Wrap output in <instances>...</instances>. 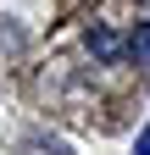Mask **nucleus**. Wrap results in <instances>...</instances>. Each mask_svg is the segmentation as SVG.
<instances>
[{"label":"nucleus","mask_w":150,"mask_h":155,"mask_svg":"<svg viewBox=\"0 0 150 155\" xmlns=\"http://www.w3.org/2000/svg\"><path fill=\"white\" fill-rule=\"evenodd\" d=\"M84 50L95 55L100 67H117L122 55H128V45H122V39H117V28H106V22H95V28L84 33Z\"/></svg>","instance_id":"obj_1"},{"label":"nucleus","mask_w":150,"mask_h":155,"mask_svg":"<svg viewBox=\"0 0 150 155\" xmlns=\"http://www.w3.org/2000/svg\"><path fill=\"white\" fill-rule=\"evenodd\" d=\"M134 155H150V127L139 133V144H134Z\"/></svg>","instance_id":"obj_3"},{"label":"nucleus","mask_w":150,"mask_h":155,"mask_svg":"<svg viewBox=\"0 0 150 155\" xmlns=\"http://www.w3.org/2000/svg\"><path fill=\"white\" fill-rule=\"evenodd\" d=\"M128 55H134L139 67H150V22H139V28H134V39H128Z\"/></svg>","instance_id":"obj_2"}]
</instances>
